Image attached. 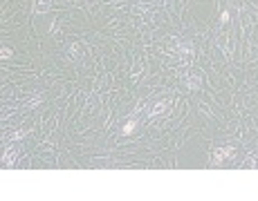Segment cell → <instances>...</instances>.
Here are the masks:
<instances>
[{
  "label": "cell",
  "mask_w": 258,
  "mask_h": 201,
  "mask_svg": "<svg viewBox=\"0 0 258 201\" xmlns=\"http://www.w3.org/2000/svg\"><path fill=\"white\" fill-rule=\"evenodd\" d=\"M164 109H166V103H157V105H155V109H153V114H162Z\"/></svg>",
  "instance_id": "3957f363"
},
{
  "label": "cell",
  "mask_w": 258,
  "mask_h": 201,
  "mask_svg": "<svg viewBox=\"0 0 258 201\" xmlns=\"http://www.w3.org/2000/svg\"><path fill=\"white\" fill-rule=\"evenodd\" d=\"M47 7H50V2H47V0H45V2H43V0L38 2V9H47Z\"/></svg>",
  "instance_id": "5b68a950"
},
{
  "label": "cell",
  "mask_w": 258,
  "mask_h": 201,
  "mask_svg": "<svg viewBox=\"0 0 258 201\" xmlns=\"http://www.w3.org/2000/svg\"><path fill=\"white\" fill-rule=\"evenodd\" d=\"M135 125H137L135 121H128V123L123 125V134H130V132H132V130H135Z\"/></svg>",
  "instance_id": "7a4b0ae2"
},
{
  "label": "cell",
  "mask_w": 258,
  "mask_h": 201,
  "mask_svg": "<svg viewBox=\"0 0 258 201\" xmlns=\"http://www.w3.org/2000/svg\"><path fill=\"white\" fill-rule=\"evenodd\" d=\"M0 54H2V58H9V56H11L14 51L9 49V47H2V51H0Z\"/></svg>",
  "instance_id": "277c9868"
},
{
  "label": "cell",
  "mask_w": 258,
  "mask_h": 201,
  "mask_svg": "<svg viewBox=\"0 0 258 201\" xmlns=\"http://www.w3.org/2000/svg\"><path fill=\"white\" fill-rule=\"evenodd\" d=\"M233 154V148H227V150H220L215 154V159H224V157H231Z\"/></svg>",
  "instance_id": "6da1fadb"
}]
</instances>
